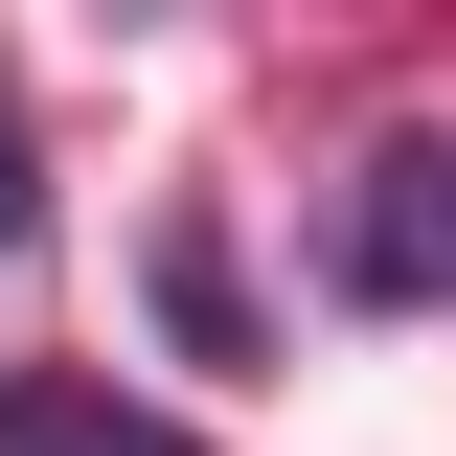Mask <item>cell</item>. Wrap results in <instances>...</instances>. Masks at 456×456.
<instances>
[{"instance_id": "cell-1", "label": "cell", "mask_w": 456, "mask_h": 456, "mask_svg": "<svg viewBox=\"0 0 456 456\" xmlns=\"http://www.w3.org/2000/svg\"><path fill=\"white\" fill-rule=\"evenodd\" d=\"M320 297H342V320H434V297H456V137H365V160H342Z\"/></svg>"}, {"instance_id": "cell-2", "label": "cell", "mask_w": 456, "mask_h": 456, "mask_svg": "<svg viewBox=\"0 0 456 456\" xmlns=\"http://www.w3.org/2000/svg\"><path fill=\"white\" fill-rule=\"evenodd\" d=\"M0 456H206L183 411H114L92 365H0Z\"/></svg>"}, {"instance_id": "cell-3", "label": "cell", "mask_w": 456, "mask_h": 456, "mask_svg": "<svg viewBox=\"0 0 456 456\" xmlns=\"http://www.w3.org/2000/svg\"><path fill=\"white\" fill-rule=\"evenodd\" d=\"M160 320L206 342V365H228V342H251V297H228V228H160Z\"/></svg>"}, {"instance_id": "cell-4", "label": "cell", "mask_w": 456, "mask_h": 456, "mask_svg": "<svg viewBox=\"0 0 456 456\" xmlns=\"http://www.w3.org/2000/svg\"><path fill=\"white\" fill-rule=\"evenodd\" d=\"M0 251H46V160H23V114H0Z\"/></svg>"}]
</instances>
